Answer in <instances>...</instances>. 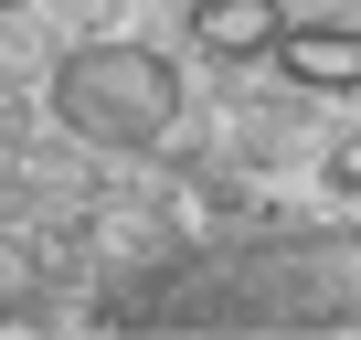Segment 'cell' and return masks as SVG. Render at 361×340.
Here are the masks:
<instances>
[{"label": "cell", "instance_id": "1", "mask_svg": "<svg viewBox=\"0 0 361 340\" xmlns=\"http://www.w3.org/2000/svg\"><path fill=\"white\" fill-rule=\"evenodd\" d=\"M43 96H54V128L85 138V149H106V159L159 149V138L180 128V64H170L159 43H128V32L75 43V54L54 64Z\"/></svg>", "mask_w": 361, "mask_h": 340}, {"label": "cell", "instance_id": "2", "mask_svg": "<svg viewBox=\"0 0 361 340\" xmlns=\"http://www.w3.org/2000/svg\"><path fill=\"white\" fill-rule=\"evenodd\" d=\"M255 298L202 308V329H350L361 319V234H276Z\"/></svg>", "mask_w": 361, "mask_h": 340}, {"label": "cell", "instance_id": "3", "mask_svg": "<svg viewBox=\"0 0 361 340\" xmlns=\"http://www.w3.org/2000/svg\"><path fill=\"white\" fill-rule=\"evenodd\" d=\"M276 85L287 96H361V22H319V11H287V32L266 43Z\"/></svg>", "mask_w": 361, "mask_h": 340}, {"label": "cell", "instance_id": "4", "mask_svg": "<svg viewBox=\"0 0 361 340\" xmlns=\"http://www.w3.org/2000/svg\"><path fill=\"white\" fill-rule=\"evenodd\" d=\"M276 32H287V0H192V43L213 64H266Z\"/></svg>", "mask_w": 361, "mask_h": 340}, {"label": "cell", "instance_id": "5", "mask_svg": "<svg viewBox=\"0 0 361 340\" xmlns=\"http://www.w3.org/2000/svg\"><path fill=\"white\" fill-rule=\"evenodd\" d=\"M319 170H329V192H340V202H361V128H340Z\"/></svg>", "mask_w": 361, "mask_h": 340}, {"label": "cell", "instance_id": "6", "mask_svg": "<svg viewBox=\"0 0 361 340\" xmlns=\"http://www.w3.org/2000/svg\"><path fill=\"white\" fill-rule=\"evenodd\" d=\"M0 11H22V0H0Z\"/></svg>", "mask_w": 361, "mask_h": 340}]
</instances>
